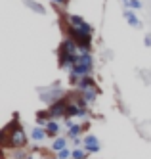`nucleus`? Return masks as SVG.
Instances as JSON below:
<instances>
[{
    "label": "nucleus",
    "mask_w": 151,
    "mask_h": 159,
    "mask_svg": "<svg viewBox=\"0 0 151 159\" xmlns=\"http://www.w3.org/2000/svg\"><path fill=\"white\" fill-rule=\"evenodd\" d=\"M145 46H151V37H149V35L145 37Z\"/></svg>",
    "instance_id": "412c9836"
},
{
    "label": "nucleus",
    "mask_w": 151,
    "mask_h": 159,
    "mask_svg": "<svg viewBox=\"0 0 151 159\" xmlns=\"http://www.w3.org/2000/svg\"><path fill=\"white\" fill-rule=\"evenodd\" d=\"M46 136H48V132H46L44 127H34V129L31 130V138H33L34 142H42Z\"/></svg>",
    "instance_id": "6e6552de"
},
{
    "label": "nucleus",
    "mask_w": 151,
    "mask_h": 159,
    "mask_svg": "<svg viewBox=\"0 0 151 159\" xmlns=\"http://www.w3.org/2000/svg\"><path fill=\"white\" fill-rule=\"evenodd\" d=\"M4 129L10 130V146L14 148V150L16 148H25L27 146V134H25V130H23V127L17 121L8 125V127H4Z\"/></svg>",
    "instance_id": "f257e3e1"
},
{
    "label": "nucleus",
    "mask_w": 151,
    "mask_h": 159,
    "mask_svg": "<svg viewBox=\"0 0 151 159\" xmlns=\"http://www.w3.org/2000/svg\"><path fill=\"white\" fill-rule=\"evenodd\" d=\"M56 4H61V6H69V0H54Z\"/></svg>",
    "instance_id": "aec40b11"
},
{
    "label": "nucleus",
    "mask_w": 151,
    "mask_h": 159,
    "mask_svg": "<svg viewBox=\"0 0 151 159\" xmlns=\"http://www.w3.org/2000/svg\"><path fill=\"white\" fill-rule=\"evenodd\" d=\"M67 117H86V109L80 107L78 104H69L67 106Z\"/></svg>",
    "instance_id": "423d86ee"
},
{
    "label": "nucleus",
    "mask_w": 151,
    "mask_h": 159,
    "mask_svg": "<svg viewBox=\"0 0 151 159\" xmlns=\"http://www.w3.org/2000/svg\"><path fill=\"white\" fill-rule=\"evenodd\" d=\"M65 148H67V140L65 138H56L52 142V150L54 152H61V150H65Z\"/></svg>",
    "instance_id": "2eb2a0df"
},
{
    "label": "nucleus",
    "mask_w": 151,
    "mask_h": 159,
    "mask_svg": "<svg viewBox=\"0 0 151 159\" xmlns=\"http://www.w3.org/2000/svg\"><path fill=\"white\" fill-rule=\"evenodd\" d=\"M71 157H73V152H69L67 148L61 152H57V159H71Z\"/></svg>",
    "instance_id": "f3484780"
},
{
    "label": "nucleus",
    "mask_w": 151,
    "mask_h": 159,
    "mask_svg": "<svg viewBox=\"0 0 151 159\" xmlns=\"http://www.w3.org/2000/svg\"><path fill=\"white\" fill-rule=\"evenodd\" d=\"M90 88H94V79H92L90 75L80 77V81L77 83V90L78 92H84V90H90Z\"/></svg>",
    "instance_id": "0eeeda50"
},
{
    "label": "nucleus",
    "mask_w": 151,
    "mask_h": 159,
    "mask_svg": "<svg viewBox=\"0 0 151 159\" xmlns=\"http://www.w3.org/2000/svg\"><path fill=\"white\" fill-rule=\"evenodd\" d=\"M128 8H132V10H140L142 8V2L140 0H128V4H126Z\"/></svg>",
    "instance_id": "a211bd4d"
},
{
    "label": "nucleus",
    "mask_w": 151,
    "mask_h": 159,
    "mask_svg": "<svg viewBox=\"0 0 151 159\" xmlns=\"http://www.w3.org/2000/svg\"><path fill=\"white\" fill-rule=\"evenodd\" d=\"M84 148H86V152H90V153L100 152V140H98V136L88 134L86 138H84Z\"/></svg>",
    "instance_id": "39448f33"
},
{
    "label": "nucleus",
    "mask_w": 151,
    "mask_h": 159,
    "mask_svg": "<svg viewBox=\"0 0 151 159\" xmlns=\"http://www.w3.org/2000/svg\"><path fill=\"white\" fill-rule=\"evenodd\" d=\"M67 25L69 27H75L78 31H84V33H94V29H92V25H88L86 21L80 17V16H67Z\"/></svg>",
    "instance_id": "20e7f679"
},
{
    "label": "nucleus",
    "mask_w": 151,
    "mask_h": 159,
    "mask_svg": "<svg viewBox=\"0 0 151 159\" xmlns=\"http://www.w3.org/2000/svg\"><path fill=\"white\" fill-rule=\"evenodd\" d=\"M27 157H29V159H38V155H37V153H33V155H27Z\"/></svg>",
    "instance_id": "4be33fe9"
},
{
    "label": "nucleus",
    "mask_w": 151,
    "mask_h": 159,
    "mask_svg": "<svg viewBox=\"0 0 151 159\" xmlns=\"http://www.w3.org/2000/svg\"><path fill=\"white\" fill-rule=\"evenodd\" d=\"M46 132H48V136H56L57 132H60V123H57V119H50L48 123H46Z\"/></svg>",
    "instance_id": "1a4fd4ad"
},
{
    "label": "nucleus",
    "mask_w": 151,
    "mask_h": 159,
    "mask_svg": "<svg viewBox=\"0 0 151 159\" xmlns=\"http://www.w3.org/2000/svg\"><path fill=\"white\" fill-rule=\"evenodd\" d=\"M71 71H73V73H77L78 77H86V75H90V73H92V67H88V65H84V63H77Z\"/></svg>",
    "instance_id": "9d476101"
},
{
    "label": "nucleus",
    "mask_w": 151,
    "mask_h": 159,
    "mask_svg": "<svg viewBox=\"0 0 151 159\" xmlns=\"http://www.w3.org/2000/svg\"><path fill=\"white\" fill-rule=\"evenodd\" d=\"M122 2H124V6H126V4H128V0H122Z\"/></svg>",
    "instance_id": "5701e85b"
},
{
    "label": "nucleus",
    "mask_w": 151,
    "mask_h": 159,
    "mask_svg": "<svg viewBox=\"0 0 151 159\" xmlns=\"http://www.w3.org/2000/svg\"><path fill=\"white\" fill-rule=\"evenodd\" d=\"M67 102L65 98L60 100V102H56V104H52L48 107V113H50V119H60V117H67Z\"/></svg>",
    "instance_id": "7ed1b4c3"
},
{
    "label": "nucleus",
    "mask_w": 151,
    "mask_h": 159,
    "mask_svg": "<svg viewBox=\"0 0 151 159\" xmlns=\"http://www.w3.org/2000/svg\"><path fill=\"white\" fill-rule=\"evenodd\" d=\"M71 159H86V153L82 152V150H75L73 152V157Z\"/></svg>",
    "instance_id": "6ab92c4d"
},
{
    "label": "nucleus",
    "mask_w": 151,
    "mask_h": 159,
    "mask_svg": "<svg viewBox=\"0 0 151 159\" xmlns=\"http://www.w3.org/2000/svg\"><path fill=\"white\" fill-rule=\"evenodd\" d=\"M67 35H69V39H73L80 48L90 50V44H92V35H90V33L78 31V29H75V27H69V25H67Z\"/></svg>",
    "instance_id": "f03ea898"
},
{
    "label": "nucleus",
    "mask_w": 151,
    "mask_h": 159,
    "mask_svg": "<svg viewBox=\"0 0 151 159\" xmlns=\"http://www.w3.org/2000/svg\"><path fill=\"white\" fill-rule=\"evenodd\" d=\"M82 130H84V127L78 125V123H71V125H69V136H71V138H78V134Z\"/></svg>",
    "instance_id": "f8f14e48"
},
{
    "label": "nucleus",
    "mask_w": 151,
    "mask_h": 159,
    "mask_svg": "<svg viewBox=\"0 0 151 159\" xmlns=\"http://www.w3.org/2000/svg\"><path fill=\"white\" fill-rule=\"evenodd\" d=\"M37 121H38V127H46V123L50 121V113L48 111H38L37 113Z\"/></svg>",
    "instance_id": "dca6fc26"
},
{
    "label": "nucleus",
    "mask_w": 151,
    "mask_h": 159,
    "mask_svg": "<svg viewBox=\"0 0 151 159\" xmlns=\"http://www.w3.org/2000/svg\"><path fill=\"white\" fill-rule=\"evenodd\" d=\"M96 94H98L96 90H94V88H90V90H84V92H80V98H82L86 104H92V102L96 100Z\"/></svg>",
    "instance_id": "4468645a"
},
{
    "label": "nucleus",
    "mask_w": 151,
    "mask_h": 159,
    "mask_svg": "<svg viewBox=\"0 0 151 159\" xmlns=\"http://www.w3.org/2000/svg\"><path fill=\"white\" fill-rule=\"evenodd\" d=\"M25 6L29 10H33V12H37V14H46V8H42L38 2H34V0H25Z\"/></svg>",
    "instance_id": "ddd939ff"
},
{
    "label": "nucleus",
    "mask_w": 151,
    "mask_h": 159,
    "mask_svg": "<svg viewBox=\"0 0 151 159\" xmlns=\"http://www.w3.org/2000/svg\"><path fill=\"white\" fill-rule=\"evenodd\" d=\"M124 17H126V21H128L130 27H138V29L142 27V21L138 19V16H136L134 12H124Z\"/></svg>",
    "instance_id": "9b49d317"
}]
</instances>
